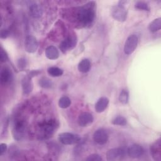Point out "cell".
<instances>
[{
	"label": "cell",
	"instance_id": "cell-1",
	"mask_svg": "<svg viewBox=\"0 0 161 161\" xmlns=\"http://www.w3.org/2000/svg\"><path fill=\"white\" fill-rule=\"evenodd\" d=\"M95 17V11L91 3L82 7L78 13V19L84 25L91 23Z\"/></svg>",
	"mask_w": 161,
	"mask_h": 161
},
{
	"label": "cell",
	"instance_id": "cell-2",
	"mask_svg": "<svg viewBox=\"0 0 161 161\" xmlns=\"http://www.w3.org/2000/svg\"><path fill=\"white\" fill-rule=\"evenodd\" d=\"M126 1H119L118 4L112 7L111 14L112 17L116 21L123 22L126 19L127 11L124 6Z\"/></svg>",
	"mask_w": 161,
	"mask_h": 161
},
{
	"label": "cell",
	"instance_id": "cell-3",
	"mask_svg": "<svg viewBox=\"0 0 161 161\" xmlns=\"http://www.w3.org/2000/svg\"><path fill=\"white\" fill-rule=\"evenodd\" d=\"M58 140L61 143L69 145L79 143L80 141V138L77 135L69 132H64L59 134Z\"/></svg>",
	"mask_w": 161,
	"mask_h": 161
},
{
	"label": "cell",
	"instance_id": "cell-4",
	"mask_svg": "<svg viewBox=\"0 0 161 161\" xmlns=\"http://www.w3.org/2000/svg\"><path fill=\"white\" fill-rule=\"evenodd\" d=\"M138 37L136 35H130L124 45V52L126 55L131 54L136 49L138 45Z\"/></svg>",
	"mask_w": 161,
	"mask_h": 161
},
{
	"label": "cell",
	"instance_id": "cell-5",
	"mask_svg": "<svg viewBox=\"0 0 161 161\" xmlns=\"http://www.w3.org/2000/svg\"><path fill=\"white\" fill-rule=\"evenodd\" d=\"M12 133L14 140L17 141L21 140L23 138L25 133V123L21 120H18L16 121L14 125L13 126Z\"/></svg>",
	"mask_w": 161,
	"mask_h": 161
},
{
	"label": "cell",
	"instance_id": "cell-6",
	"mask_svg": "<svg viewBox=\"0 0 161 161\" xmlns=\"http://www.w3.org/2000/svg\"><path fill=\"white\" fill-rule=\"evenodd\" d=\"M126 151L123 148H114L108 150L106 158L108 160L122 159L126 156Z\"/></svg>",
	"mask_w": 161,
	"mask_h": 161
},
{
	"label": "cell",
	"instance_id": "cell-7",
	"mask_svg": "<svg viewBox=\"0 0 161 161\" xmlns=\"http://www.w3.org/2000/svg\"><path fill=\"white\" fill-rule=\"evenodd\" d=\"M38 42L35 36L32 35H28L26 37L25 41V48L27 52H35L38 48Z\"/></svg>",
	"mask_w": 161,
	"mask_h": 161
},
{
	"label": "cell",
	"instance_id": "cell-8",
	"mask_svg": "<svg viewBox=\"0 0 161 161\" xmlns=\"http://www.w3.org/2000/svg\"><path fill=\"white\" fill-rule=\"evenodd\" d=\"M93 140L99 145H104L108 142V134L104 129L99 128L94 133Z\"/></svg>",
	"mask_w": 161,
	"mask_h": 161
},
{
	"label": "cell",
	"instance_id": "cell-9",
	"mask_svg": "<svg viewBox=\"0 0 161 161\" xmlns=\"http://www.w3.org/2000/svg\"><path fill=\"white\" fill-rule=\"evenodd\" d=\"M77 43V38L75 36H70L65 38L60 44V48L64 53L72 49Z\"/></svg>",
	"mask_w": 161,
	"mask_h": 161
},
{
	"label": "cell",
	"instance_id": "cell-10",
	"mask_svg": "<svg viewBox=\"0 0 161 161\" xmlns=\"http://www.w3.org/2000/svg\"><path fill=\"white\" fill-rule=\"evenodd\" d=\"M127 153L130 157L136 158L143 155L144 153V149L141 145L138 144H133L128 148Z\"/></svg>",
	"mask_w": 161,
	"mask_h": 161
},
{
	"label": "cell",
	"instance_id": "cell-11",
	"mask_svg": "<svg viewBox=\"0 0 161 161\" xmlns=\"http://www.w3.org/2000/svg\"><path fill=\"white\" fill-rule=\"evenodd\" d=\"M55 126H56V124L55 123V122L52 121L47 122L44 125H43L41 126V131H42V136H43L44 138H48L51 136L54 132Z\"/></svg>",
	"mask_w": 161,
	"mask_h": 161
},
{
	"label": "cell",
	"instance_id": "cell-12",
	"mask_svg": "<svg viewBox=\"0 0 161 161\" xmlns=\"http://www.w3.org/2000/svg\"><path fill=\"white\" fill-rule=\"evenodd\" d=\"M94 120L92 115L88 112H83L80 113L78 117V124L82 127L87 126L91 124Z\"/></svg>",
	"mask_w": 161,
	"mask_h": 161
},
{
	"label": "cell",
	"instance_id": "cell-13",
	"mask_svg": "<svg viewBox=\"0 0 161 161\" xmlns=\"http://www.w3.org/2000/svg\"><path fill=\"white\" fill-rule=\"evenodd\" d=\"M150 153L155 160L160 161L161 160V143L160 138L150 146Z\"/></svg>",
	"mask_w": 161,
	"mask_h": 161
},
{
	"label": "cell",
	"instance_id": "cell-14",
	"mask_svg": "<svg viewBox=\"0 0 161 161\" xmlns=\"http://www.w3.org/2000/svg\"><path fill=\"white\" fill-rule=\"evenodd\" d=\"M21 86L23 93L25 94H28L33 90V83L31 81V77L29 75L24 77L21 80Z\"/></svg>",
	"mask_w": 161,
	"mask_h": 161
},
{
	"label": "cell",
	"instance_id": "cell-15",
	"mask_svg": "<svg viewBox=\"0 0 161 161\" xmlns=\"http://www.w3.org/2000/svg\"><path fill=\"white\" fill-rule=\"evenodd\" d=\"M30 14L34 18H39L43 14V9L42 7L36 3L30 4L29 7Z\"/></svg>",
	"mask_w": 161,
	"mask_h": 161
},
{
	"label": "cell",
	"instance_id": "cell-16",
	"mask_svg": "<svg viewBox=\"0 0 161 161\" xmlns=\"http://www.w3.org/2000/svg\"><path fill=\"white\" fill-rule=\"evenodd\" d=\"M109 104V99L106 97H100L95 104V110L97 113L103 112Z\"/></svg>",
	"mask_w": 161,
	"mask_h": 161
},
{
	"label": "cell",
	"instance_id": "cell-17",
	"mask_svg": "<svg viewBox=\"0 0 161 161\" xmlns=\"http://www.w3.org/2000/svg\"><path fill=\"white\" fill-rule=\"evenodd\" d=\"M45 53L47 58L50 60H55L59 57L58 50L55 47L52 45L49 46L46 48Z\"/></svg>",
	"mask_w": 161,
	"mask_h": 161
},
{
	"label": "cell",
	"instance_id": "cell-18",
	"mask_svg": "<svg viewBox=\"0 0 161 161\" xmlns=\"http://www.w3.org/2000/svg\"><path fill=\"white\" fill-rule=\"evenodd\" d=\"M12 78V74L9 69L4 67L2 69L0 74V80L2 84H6L10 82Z\"/></svg>",
	"mask_w": 161,
	"mask_h": 161
},
{
	"label": "cell",
	"instance_id": "cell-19",
	"mask_svg": "<svg viewBox=\"0 0 161 161\" xmlns=\"http://www.w3.org/2000/svg\"><path fill=\"white\" fill-rule=\"evenodd\" d=\"M78 70L80 72L86 73L89 71L91 69V62L89 59H82L78 64Z\"/></svg>",
	"mask_w": 161,
	"mask_h": 161
},
{
	"label": "cell",
	"instance_id": "cell-20",
	"mask_svg": "<svg viewBox=\"0 0 161 161\" xmlns=\"http://www.w3.org/2000/svg\"><path fill=\"white\" fill-rule=\"evenodd\" d=\"M161 28V18H158L153 19L148 26V29L150 32L155 33Z\"/></svg>",
	"mask_w": 161,
	"mask_h": 161
},
{
	"label": "cell",
	"instance_id": "cell-21",
	"mask_svg": "<svg viewBox=\"0 0 161 161\" xmlns=\"http://www.w3.org/2000/svg\"><path fill=\"white\" fill-rule=\"evenodd\" d=\"M48 74L52 77H59L61 76L64 72L63 70L57 67H50L47 69Z\"/></svg>",
	"mask_w": 161,
	"mask_h": 161
},
{
	"label": "cell",
	"instance_id": "cell-22",
	"mask_svg": "<svg viewBox=\"0 0 161 161\" xmlns=\"http://www.w3.org/2000/svg\"><path fill=\"white\" fill-rule=\"evenodd\" d=\"M71 104V101L67 96H62L58 100V106L60 108L65 109L68 108Z\"/></svg>",
	"mask_w": 161,
	"mask_h": 161
},
{
	"label": "cell",
	"instance_id": "cell-23",
	"mask_svg": "<svg viewBox=\"0 0 161 161\" xmlns=\"http://www.w3.org/2000/svg\"><path fill=\"white\" fill-rule=\"evenodd\" d=\"M129 100V94L127 90L123 89L121 90L119 96V101L123 104H126L128 103Z\"/></svg>",
	"mask_w": 161,
	"mask_h": 161
},
{
	"label": "cell",
	"instance_id": "cell-24",
	"mask_svg": "<svg viewBox=\"0 0 161 161\" xmlns=\"http://www.w3.org/2000/svg\"><path fill=\"white\" fill-rule=\"evenodd\" d=\"M112 123L114 125H119V126H124L126 125L127 120L126 119L122 116H118L115 117L112 120Z\"/></svg>",
	"mask_w": 161,
	"mask_h": 161
},
{
	"label": "cell",
	"instance_id": "cell-25",
	"mask_svg": "<svg viewBox=\"0 0 161 161\" xmlns=\"http://www.w3.org/2000/svg\"><path fill=\"white\" fill-rule=\"evenodd\" d=\"M39 85L43 88H50L52 86V82L46 77H43L39 80Z\"/></svg>",
	"mask_w": 161,
	"mask_h": 161
},
{
	"label": "cell",
	"instance_id": "cell-26",
	"mask_svg": "<svg viewBox=\"0 0 161 161\" xmlns=\"http://www.w3.org/2000/svg\"><path fill=\"white\" fill-rule=\"evenodd\" d=\"M135 8L139 10L149 11L150 8L148 4L143 1H137L135 4Z\"/></svg>",
	"mask_w": 161,
	"mask_h": 161
},
{
	"label": "cell",
	"instance_id": "cell-27",
	"mask_svg": "<svg viewBox=\"0 0 161 161\" xmlns=\"http://www.w3.org/2000/svg\"><path fill=\"white\" fill-rule=\"evenodd\" d=\"M86 160L87 161H101L103 160V158L99 154L93 153L88 156V157H87Z\"/></svg>",
	"mask_w": 161,
	"mask_h": 161
},
{
	"label": "cell",
	"instance_id": "cell-28",
	"mask_svg": "<svg viewBox=\"0 0 161 161\" xmlns=\"http://www.w3.org/2000/svg\"><path fill=\"white\" fill-rule=\"evenodd\" d=\"M8 59V56L6 53V52L1 48V53H0V60L2 62H5Z\"/></svg>",
	"mask_w": 161,
	"mask_h": 161
},
{
	"label": "cell",
	"instance_id": "cell-29",
	"mask_svg": "<svg viewBox=\"0 0 161 161\" xmlns=\"http://www.w3.org/2000/svg\"><path fill=\"white\" fill-rule=\"evenodd\" d=\"M26 65V60L24 58H21L18 60V66L20 69H23Z\"/></svg>",
	"mask_w": 161,
	"mask_h": 161
},
{
	"label": "cell",
	"instance_id": "cell-30",
	"mask_svg": "<svg viewBox=\"0 0 161 161\" xmlns=\"http://www.w3.org/2000/svg\"><path fill=\"white\" fill-rule=\"evenodd\" d=\"M7 145L6 144V143H1V145H0V153H1V155H3L5 152H6V150H7Z\"/></svg>",
	"mask_w": 161,
	"mask_h": 161
},
{
	"label": "cell",
	"instance_id": "cell-31",
	"mask_svg": "<svg viewBox=\"0 0 161 161\" xmlns=\"http://www.w3.org/2000/svg\"><path fill=\"white\" fill-rule=\"evenodd\" d=\"M9 35V31L7 30H2L1 31V38H6Z\"/></svg>",
	"mask_w": 161,
	"mask_h": 161
}]
</instances>
